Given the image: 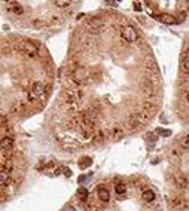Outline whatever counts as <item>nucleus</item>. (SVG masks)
<instances>
[{
    "label": "nucleus",
    "mask_w": 189,
    "mask_h": 211,
    "mask_svg": "<svg viewBox=\"0 0 189 211\" xmlns=\"http://www.w3.org/2000/svg\"><path fill=\"white\" fill-rule=\"evenodd\" d=\"M143 201L145 202H154L155 201V193H154V190H150V189H146L143 190Z\"/></svg>",
    "instance_id": "9d476101"
},
{
    "label": "nucleus",
    "mask_w": 189,
    "mask_h": 211,
    "mask_svg": "<svg viewBox=\"0 0 189 211\" xmlns=\"http://www.w3.org/2000/svg\"><path fill=\"white\" fill-rule=\"evenodd\" d=\"M17 46H18L20 51H22L28 56H34L39 54V48L33 40H20V43H17Z\"/></svg>",
    "instance_id": "f257e3e1"
},
{
    "label": "nucleus",
    "mask_w": 189,
    "mask_h": 211,
    "mask_svg": "<svg viewBox=\"0 0 189 211\" xmlns=\"http://www.w3.org/2000/svg\"><path fill=\"white\" fill-rule=\"evenodd\" d=\"M121 36H122V39L125 42H130V43H133L137 40V37H139V34L135 31V28L131 27V25H124L122 28H121Z\"/></svg>",
    "instance_id": "f03ea898"
},
{
    "label": "nucleus",
    "mask_w": 189,
    "mask_h": 211,
    "mask_svg": "<svg viewBox=\"0 0 189 211\" xmlns=\"http://www.w3.org/2000/svg\"><path fill=\"white\" fill-rule=\"evenodd\" d=\"M176 183H177L179 187H182V189H186L188 187V180L180 177V176H176Z\"/></svg>",
    "instance_id": "ddd939ff"
},
{
    "label": "nucleus",
    "mask_w": 189,
    "mask_h": 211,
    "mask_svg": "<svg viewBox=\"0 0 189 211\" xmlns=\"http://www.w3.org/2000/svg\"><path fill=\"white\" fill-rule=\"evenodd\" d=\"M182 143H183V147H185V149L189 147V134H188V135H185V138L182 140Z\"/></svg>",
    "instance_id": "f3484780"
},
{
    "label": "nucleus",
    "mask_w": 189,
    "mask_h": 211,
    "mask_svg": "<svg viewBox=\"0 0 189 211\" xmlns=\"http://www.w3.org/2000/svg\"><path fill=\"white\" fill-rule=\"evenodd\" d=\"M134 9L135 11H142V5L140 3H134Z\"/></svg>",
    "instance_id": "aec40b11"
},
{
    "label": "nucleus",
    "mask_w": 189,
    "mask_h": 211,
    "mask_svg": "<svg viewBox=\"0 0 189 211\" xmlns=\"http://www.w3.org/2000/svg\"><path fill=\"white\" fill-rule=\"evenodd\" d=\"M61 171H63V174H64V176H67V177H70V176H72V171H70V169H69V168H61Z\"/></svg>",
    "instance_id": "a211bd4d"
},
{
    "label": "nucleus",
    "mask_w": 189,
    "mask_h": 211,
    "mask_svg": "<svg viewBox=\"0 0 189 211\" xmlns=\"http://www.w3.org/2000/svg\"><path fill=\"white\" fill-rule=\"evenodd\" d=\"M103 25V21H98V20H92V21L88 24V28L91 33H98V30L101 28Z\"/></svg>",
    "instance_id": "6e6552de"
},
{
    "label": "nucleus",
    "mask_w": 189,
    "mask_h": 211,
    "mask_svg": "<svg viewBox=\"0 0 189 211\" xmlns=\"http://www.w3.org/2000/svg\"><path fill=\"white\" fill-rule=\"evenodd\" d=\"M156 20L164 22V24H177L179 22V20H176V16L168 15V13H159V15H156Z\"/></svg>",
    "instance_id": "423d86ee"
},
{
    "label": "nucleus",
    "mask_w": 189,
    "mask_h": 211,
    "mask_svg": "<svg viewBox=\"0 0 189 211\" xmlns=\"http://www.w3.org/2000/svg\"><path fill=\"white\" fill-rule=\"evenodd\" d=\"M55 5H58V6H67L69 5V2H54Z\"/></svg>",
    "instance_id": "6ab92c4d"
},
{
    "label": "nucleus",
    "mask_w": 189,
    "mask_h": 211,
    "mask_svg": "<svg viewBox=\"0 0 189 211\" xmlns=\"http://www.w3.org/2000/svg\"><path fill=\"white\" fill-rule=\"evenodd\" d=\"M78 196L82 201H85L87 198H88V190L85 189V187H79L78 189Z\"/></svg>",
    "instance_id": "4468645a"
},
{
    "label": "nucleus",
    "mask_w": 189,
    "mask_h": 211,
    "mask_svg": "<svg viewBox=\"0 0 189 211\" xmlns=\"http://www.w3.org/2000/svg\"><path fill=\"white\" fill-rule=\"evenodd\" d=\"M6 9L13 13H22V5L18 2H6Z\"/></svg>",
    "instance_id": "0eeeda50"
},
{
    "label": "nucleus",
    "mask_w": 189,
    "mask_h": 211,
    "mask_svg": "<svg viewBox=\"0 0 189 211\" xmlns=\"http://www.w3.org/2000/svg\"><path fill=\"white\" fill-rule=\"evenodd\" d=\"M155 133L159 134V135H164V137H170V135H171V131H170V129H162V128H158Z\"/></svg>",
    "instance_id": "dca6fc26"
},
{
    "label": "nucleus",
    "mask_w": 189,
    "mask_h": 211,
    "mask_svg": "<svg viewBox=\"0 0 189 211\" xmlns=\"http://www.w3.org/2000/svg\"><path fill=\"white\" fill-rule=\"evenodd\" d=\"M43 92H45V83H42V82H34L33 85H31V97L33 98L42 97Z\"/></svg>",
    "instance_id": "20e7f679"
},
{
    "label": "nucleus",
    "mask_w": 189,
    "mask_h": 211,
    "mask_svg": "<svg viewBox=\"0 0 189 211\" xmlns=\"http://www.w3.org/2000/svg\"><path fill=\"white\" fill-rule=\"evenodd\" d=\"M182 68H183L185 73L189 75V51H186V52L183 54V58H182Z\"/></svg>",
    "instance_id": "9b49d317"
},
{
    "label": "nucleus",
    "mask_w": 189,
    "mask_h": 211,
    "mask_svg": "<svg viewBox=\"0 0 189 211\" xmlns=\"http://www.w3.org/2000/svg\"><path fill=\"white\" fill-rule=\"evenodd\" d=\"M73 80L76 82V83H85L87 80H89V71L87 67H78L76 70H75V73H73Z\"/></svg>",
    "instance_id": "7ed1b4c3"
},
{
    "label": "nucleus",
    "mask_w": 189,
    "mask_h": 211,
    "mask_svg": "<svg viewBox=\"0 0 189 211\" xmlns=\"http://www.w3.org/2000/svg\"><path fill=\"white\" fill-rule=\"evenodd\" d=\"M91 164H92V159H91L89 156H85V158H82V159H80V162H79V167L82 168V169H87V168H88Z\"/></svg>",
    "instance_id": "f8f14e48"
},
{
    "label": "nucleus",
    "mask_w": 189,
    "mask_h": 211,
    "mask_svg": "<svg viewBox=\"0 0 189 211\" xmlns=\"http://www.w3.org/2000/svg\"><path fill=\"white\" fill-rule=\"evenodd\" d=\"M125 190H127V186H125L124 183H118V184L115 186V192H116V193H119V195L125 193Z\"/></svg>",
    "instance_id": "2eb2a0df"
},
{
    "label": "nucleus",
    "mask_w": 189,
    "mask_h": 211,
    "mask_svg": "<svg viewBox=\"0 0 189 211\" xmlns=\"http://www.w3.org/2000/svg\"><path fill=\"white\" fill-rule=\"evenodd\" d=\"M12 144H13V141H12V138L9 135H3V137H2V152H3V155L11 152Z\"/></svg>",
    "instance_id": "39448f33"
},
{
    "label": "nucleus",
    "mask_w": 189,
    "mask_h": 211,
    "mask_svg": "<svg viewBox=\"0 0 189 211\" xmlns=\"http://www.w3.org/2000/svg\"><path fill=\"white\" fill-rule=\"evenodd\" d=\"M97 195H98L100 201H103V202H107V201L110 199V193H109V190L104 189V187H100V189L97 190Z\"/></svg>",
    "instance_id": "1a4fd4ad"
},
{
    "label": "nucleus",
    "mask_w": 189,
    "mask_h": 211,
    "mask_svg": "<svg viewBox=\"0 0 189 211\" xmlns=\"http://www.w3.org/2000/svg\"><path fill=\"white\" fill-rule=\"evenodd\" d=\"M64 211H76L72 205H66V208H64Z\"/></svg>",
    "instance_id": "412c9836"
}]
</instances>
